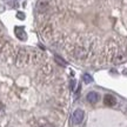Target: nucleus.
Instances as JSON below:
<instances>
[{"label": "nucleus", "mask_w": 127, "mask_h": 127, "mask_svg": "<svg viewBox=\"0 0 127 127\" xmlns=\"http://www.w3.org/2000/svg\"><path fill=\"white\" fill-rule=\"evenodd\" d=\"M84 117H85V113H84L82 109H75L72 114V124L73 125H80L84 120Z\"/></svg>", "instance_id": "f257e3e1"}, {"label": "nucleus", "mask_w": 127, "mask_h": 127, "mask_svg": "<svg viewBox=\"0 0 127 127\" xmlns=\"http://www.w3.org/2000/svg\"><path fill=\"white\" fill-rule=\"evenodd\" d=\"M14 33H15V35H17V38H18L19 40L25 41L27 39V34H26V32H25L23 26H17V27L14 28Z\"/></svg>", "instance_id": "f03ea898"}, {"label": "nucleus", "mask_w": 127, "mask_h": 127, "mask_svg": "<svg viewBox=\"0 0 127 127\" xmlns=\"http://www.w3.org/2000/svg\"><path fill=\"white\" fill-rule=\"evenodd\" d=\"M47 8H48V0H38V2H36L38 13H45Z\"/></svg>", "instance_id": "7ed1b4c3"}, {"label": "nucleus", "mask_w": 127, "mask_h": 127, "mask_svg": "<svg viewBox=\"0 0 127 127\" xmlns=\"http://www.w3.org/2000/svg\"><path fill=\"white\" fill-rule=\"evenodd\" d=\"M104 104L106 106H114V105L117 104V100H115V98H114L113 95L106 94L104 96Z\"/></svg>", "instance_id": "20e7f679"}, {"label": "nucleus", "mask_w": 127, "mask_h": 127, "mask_svg": "<svg viewBox=\"0 0 127 127\" xmlns=\"http://www.w3.org/2000/svg\"><path fill=\"white\" fill-rule=\"evenodd\" d=\"M98 100H99V94L96 92H90L87 94V101L90 104H96Z\"/></svg>", "instance_id": "39448f33"}, {"label": "nucleus", "mask_w": 127, "mask_h": 127, "mask_svg": "<svg viewBox=\"0 0 127 127\" xmlns=\"http://www.w3.org/2000/svg\"><path fill=\"white\" fill-rule=\"evenodd\" d=\"M54 61L57 64H59L60 66H66V65H67V63H66L63 58H60L59 55H54Z\"/></svg>", "instance_id": "423d86ee"}, {"label": "nucleus", "mask_w": 127, "mask_h": 127, "mask_svg": "<svg viewBox=\"0 0 127 127\" xmlns=\"http://www.w3.org/2000/svg\"><path fill=\"white\" fill-rule=\"evenodd\" d=\"M82 80H84V82H86V84H91V82L93 81L92 77L88 74V73H85V74L82 75Z\"/></svg>", "instance_id": "0eeeda50"}, {"label": "nucleus", "mask_w": 127, "mask_h": 127, "mask_svg": "<svg viewBox=\"0 0 127 127\" xmlns=\"http://www.w3.org/2000/svg\"><path fill=\"white\" fill-rule=\"evenodd\" d=\"M17 17H18V19H20V20H24V19H25V14H24L23 12H18V13H17Z\"/></svg>", "instance_id": "6e6552de"}, {"label": "nucleus", "mask_w": 127, "mask_h": 127, "mask_svg": "<svg viewBox=\"0 0 127 127\" xmlns=\"http://www.w3.org/2000/svg\"><path fill=\"white\" fill-rule=\"evenodd\" d=\"M74 88H75V81L73 80V81H71V90L74 91Z\"/></svg>", "instance_id": "1a4fd4ad"}]
</instances>
